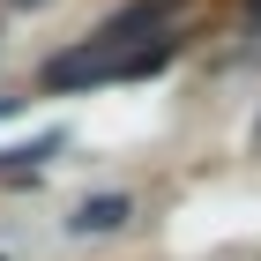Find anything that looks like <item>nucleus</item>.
I'll return each mask as SVG.
<instances>
[{"label":"nucleus","mask_w":261,"mask_h":261,"mask_svg":"<svg viewBox=\"0 0 261 261\" xmlns=\"http://www.w3.org/2000/svg\"><path fill=\"white\" fill-rule=\"evenodd\" d=\"M172 8H179V0H127L120 15H112V22L97 30V45L127 53V45H142V30H149V38H164V15H172Z\"/></svg>","instance_id":"obj_2"},{"label":"nucleus","mask_w":261,"mask_h":261,"mask_svg":"<svg viewBox=\"0 0 261 261\" xmlns=\"http://www.w3.org/2000/svg\"><path fill=\"white\" fill-rule=\"evenodd\" d=\"M60 127H53V135H38V142H22V149H0V179H22V172H38L45 157H53V149H60Z\"/></svg>","instance_id":"obj_4"},{"label":"nucleus","mask_w":261,"mask_h":261,"mask_svg":"<svg viewBox=\"0 0 261 261\" xmlns=\"http://www.w3.org/2000/svg\"><path fill=\"white\" fill-rule=\"evenodd\" d=\"M15 8H38V0H15Z\"/></svg>","instance_id":"obj_5"},{"label":"nucleus","mask_w":261,"mask_h":261,"mask_svg":"<svg viewBox=\"0 0 261 261\" xmlns=\"http://www.w3.org/2000/svg\"><path fill=\"white\" fill-rule=\"evenodd\" d=\"M254 135H261V120H254Z\"/></svg>","instance_id":"obj_6"},{"label":"nucleus","mask_w":261,"mask_h":261,"mask_svg":"<svg viewBox=\"0 0 261 261\" xmlns=\"http://www.w3.org/2000/svg\"><path fill=\"white\" fill-rule=\"evenodd\" d=\"M127 217H135V201H127V194H90L75 217H67V231H75V239H105V231H120Z\"/></svg>","instance_id":"obj_3"},{"label":"nucleus","mask_w":261,"mask_h":261,"mask_svg":"<svg viewBox=\"0 0 261 261\" xmlns=\"http://www.w3.org/2000/svg\"><path fill=\"white\" fill-rule=\"evenodd\" d=\"M45 90H90V82H112V45H75V53H53V60H45Z\"/></svg>","instance_id":"obj_1"}]
</instances>
